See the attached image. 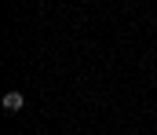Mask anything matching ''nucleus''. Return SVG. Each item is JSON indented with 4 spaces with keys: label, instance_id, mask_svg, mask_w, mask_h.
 I'll list each match as a JSON object with an SVG mask.
<instances>
[{
    "label": "nucleus",
    "instance_id": "obj_1",
    "mask_svg": "<svg viewBox=\"0 0 157 135\" xmlns=\"http://www.w3.org/2000/svg\"><path fill=\"white\" fill-rule=\"evenodd\" d=\"M22 106H26V95H22V91H7V95H4V110H7V113H18Z\"/></svg>",
    "mask_w": 157,
    "mask_h": 135
}]
</instances>
